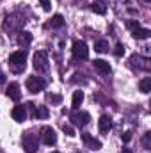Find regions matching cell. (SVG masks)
<instances>
[{
  "label": "cell",
  "instance_id": "obj_23",
  "mask_svg": "<svg viewBox=\"0 0 151 153\" xmlns=\"http://www.w3.org/2000/svg\"><path fill=\"white\" fill-rule=\"evenodd\" d=\"M114 53H115V57H121V55H124V46H123L121 43H117V45H115V50H114Z\"/></svg>",
  "mask_w": 151,
  "mask_h": 153
},
{
  "label": "cell",
  "instance_id": "obj_8",
  "mask_svg": "<svg viewBox=\"0 0 151 153\" xmlns=\"http://www.w3.org/2000/svg\"><path fill=\"white\" fill-rule=\"evenodd\" d=\"M89 119H91V116H89V112H84V111H75L73 114H71V121H73V125L75 126H85L87 123H89Z\"/></svg>",
  "mask_w": 151,
  "mask_h": 153
},
{
  "label": "cell",
  "instance_id": "obj_28",
  "mask_svg": "<svg viewBox=\"0 0 151 153\" xmlns=\"http://www.w3.org/2000/svg\"><path fill=\"white\" fill-rule=\"evenodd\" d=\"M64 132H66L70 137H73V135H75V130H73L71 126H68V125H64Z\"/></svg>",
  "mask_w": 151,
  "mask_h": 153
},
{
  "label": "cell",
  "instance_id": "obj_26",
  "mask_svg": "<svg viewBox=\"0 0 151 153\" xmlns=\"http://www.w3.org/2000/svg\"><path fill=\"white\" fill-rule=\"evenodd\" d=\"M48 102H52V103H59V102H61V96H59V94H48Z\"/></svg>",
  "mask_w": 151,
  "mask_h": 153
},
{
  "label": "cell",
  "instance_id": "obj_31",
  "mask_svg": "<svg viewBox=\"0 0 151 153\" xmlns=\"http://www.w3.org/2000/svg\"><path fill=\"white\" fill-rule=\"evenodd\" d=\"M52 153H59V152H52Z\"/></svg>",
  "mask_w": 151,
  "mask_h": 153
},
{
  "label": "cell",
  "instance_id": "obj_25",
  "mask_svg": "<svg viewBox=\"0 0 151 153\" xmlns=\"http://www.w3.org/2000/svg\"><path fill=\"white\" fill-rule=\"evenodd\" d=\"M39 2H41V5H43L44 11H52V2L50 0H39Z\"/></svg>",
  "mask_w": 151,
  "mask_h": 153
},
{
  "label": "cell",
  "instance_id": "obj_14",
  "mask_svg": "<svg viewBox=\"0 0 151 153\" xmlns=\"http://www.w3.org/2000/svg\"><path fill=\"white\" fill-rule=\"evenodd\" d=\"M7 96H9L11 100H14V102H18V100H20L21 93H20V85H18L16 82L9 84V87H7Z\"/></svg>",
  "mask_w": 151,
  "mask_h": 153
},
{
  "label": "cell",
  "instance_id": "obj_5",
  "mask_svg": "<svg viewBox=\"0 0 151 153\" xmlns=\"http://www.w3.org/2000/svg\"><path fill=\"white\" fill-rule=\"evenodd\" d=\"M71 52H73V57L75 59H80V61H84V59L89 57V48H87V45L84 41H75Z\"/></svg>",
  "mask_w": 151,
  "mask_h": 153
},
{
  "label": "cell",
  "instance_id": "obj_20",
  "mask_svg": "<svg viewBox=\"0 0 151 153\" xmlns=\"http://www.w3.org/2000/svg\"><path fill=\"white\" fill-rule=\"evenodd\" d=\"M139 89H141L142 93H146V94L150 93L151 91V78L150 76H146V78H142V80L139 82Z\"/></svg>",
  "mask_w": 151,
  "mask_h": 153
},
{
  "label": "cell",
  "instance_id": "obj_19",
  "mask_svg": "<svg viewBox=\"0 0 151 153\" xmlns=\"http://www.w3.org/2000/svg\"><path fill=\"white\" fill-rule=\"evenodd\" d=\"M94 50L100 52V53H105V52H109V43L105 39H100V41L94 43Z\"/></svg>",
  "mask_w": 151,
  "mask_h": 153
},
{
  "label": "cell",
  "instance_id": "obj_16",
  "mask_svg": "<svg viewBox=\"0 0 151 153\" xmlns=\"http://www.w3.org/2000/svg\"><path fill=\"white\" fill-rule=\"evenodd\" d=\"M30 41H32V34L30 32H20V36H18V45L20 46H29L30 45Z\"/></svg>",
  "mask_w": 151,
  "mask_h": 153
},
{
  "label": "cell",
  "instance_id": "obj_29",
  "mask_svg": "<svg viewBox=\"0 0 151 153\" xmlns=\"http://www.w3.org/2000/svg\"><path fill=\"white\" fill-rule=\"evenodd\" d=\"M4 82H5V75L0 71V84H4Z\"/></svg>",
  "mask_w": 151,
  "mask_h": 153
},
{
  "label": "cell",
  "instance_id": "obj_21",
  "mask_svg": "<svg viewBox=\"0 0 151 153\" xmlns=\"http://www.w3.org/2000/svg\"><path fill=\"white\" fill-rule=\"evenodd\" d=\"M34 117L38 119H46L48 117V109L44 105H39L38 109H34Z\"/></svg>",
  "mask_w": 151,
  "mask_h": 153
},
{
  "label": "cell",
  "instance_id": "obj_17",
  "mask_svg": "<svg viewBox=\"0 0 151 153\" xmlns=\"http://www.w3.org/2000/svg\"><path fill=\"white\" fill-rule=\"evenodd\" d=\"M82 102H84V91H75L73 93V100H71V107L76 111Z\"/></svg>",
  "mask_w": 151,
  "mask_h": 153
},
{
  "label": "cell",
  "instance_id": "obj_11",
  "mask_svg": "<svg viewBox=\"0 0 151 153\" xmlns=\"http://www.w3.org/2000/svg\"><path fill=\"white\" fill-rule=\"evenodd\" d=\"M13 119L14 121H18V123H23L25 119H27V109L23 107V105H16L14 109H13Z\"/></svg>",
  "mask_w": 151,
  "mask_h": 153
},
{
  "label": "cell",
  "instance_id": "obj_30",
  "mask_svg": "<svg viewBox=\"0 0 151 153\" xmlns=\"http://www.w3.org/2000/svg\"><path fill=\"white\" fill-rule=\"evenodd\" d=\"M144 2H151V0H144Z\"/></svg>",
  "mask_w": 151,
  "mask_h": 153
},
{
  "label": "cell",
  "instance_id": "obj_2",
  "mask_svg": "<svg viewBox=\"0 0 151 153\" xmlns=\"http://www.w3.org/2000/svg\"><path fill=\"white\" fill-rule=\"evenodd\" d=\"M34 70L38 73H46L50 70V61H48V53L44 50H39L34 53Z\"/></svg>",
  "mask_w": 151,
  "mask_h": 153
},
{
  "label": "cell",
  "instance_id": "obj_10",
  "mask_svg": "<svg viewBox=\"0 0 151 153\" xmlns=\"http://www.w3.org/2000/svg\"><path fill=\"white\" fill-rule=\"evenodd\" d=\"M130 62H132V66H133V68L150 70V61H148V59H142V57H141V55H137V53H133V55L130 57Z\"/></svg>",
  "mask_w": 151,
  "mask_h": 153
},
{
  "label": "cell",
  "instance_id": "obj_24",
  "mask_svg": "<svg viewBox=\"0 0 151 153\" xmlns=\"http://www.w3.org/2000/svg\"><path fill=\"white\" fill-rule=\"evenodd\" d=\"M142 144H144V148H146V150H150V148H151V134H146V135H144Z\"/></svg>",
  "mask_w": 151,
  "mask_h": 153
},
{
  "label": "cell",
  "instance_id": "obj_18",
  "mask_svg": "<svg viewBox=\"0 0 151 153\" xmlns=\"http://www.w3.org/2000/svg\"><path fill=\"white\" fill-rule=\"evenodd\" d=\"M91 9H93L96 14H105V13H107V7H105V4H103V2H100V0H98V2H93Z\"/></svg>",
  "mask_w": 151,
  "mask_h": 153
},
{
  "label": "cell",
  "instance_id": "obj_12",
  "mask_svg": "<svg viewBox=\"0 0 151 153\" xmlns=\"http://www.w3.org/2000/svg\"><path fill=\"white\" fill-rule=\"evenodd\" d=\"M93 66H94V70H98L100 73H103V75H109L110 73V64L107 62V61H103V59H96V61H93Z\"/></svg>",
  "mask_w": 151,
  "mask_h": 153
},
{
  "label": "cell",
  "instance_id": "obj_22",
  "mask_svg": "<svg viewBox=\"0 0 151 153\" xmlns=\"http://www.w3.org/2000/svg\"><path fill=\"white\" fill-rule=\"evenodd\" d=\"M50 23H52V27H53V29H61V27L64 25V18H62L61 14H55V16L52 18V22H50Z\"/></svg>",
  "mask_w": 151,
  "mask_h": 153
},
{
  "label": "cell",
  "instance_id": "obj_13",
  "mask_svg": "<svg viewBox=\"0 0 151 153\" xmlns=\"http://www.w3.org/2000/svg\"><path fill=\"white\" fill-rule=\"evenodd\" d=\"M98 128H100L101 134H109V130L112 128V121H110V117H109V116H101V117L98 119Z\"/></svg>",
  "mask_w": 151,
  "mask_h": 153
},
{
  "label": "cell",
  "instance_id": "obj_4",
  "mask_svg": "<svg viewBox=\"0 0 151 153\" xmlns=\"http://www.w3.org/2000/svg\"><path fill=\"white\" fill-rule=\"evenodd\" d=\"M23 22H25V20H23L20 14H11V16L5 18L4 29H5V30H11V32H13V30H18V29L23 25Z\"/></svg>",
  "mask_w": 151,
  "mask_h": 153
},
{
  "label": "cell",
  "instance_id": "obj_9",
  "mask_svg": "<svg viewBox=\"0 0 151 153\" xmlns=\"http://www.w3.org/2000/svg\"><path fill=\"white\" fill-rule=\"evenodd\" d=\"M82 141H84L85 146H87L89 150H93V152H98V150L101 148V143H100L98 139H94L93 135H89V134H82Z\"/></svg>",
  "mask_w": 151,
  "mask_h": 153
},
{
  "label": "cell",
  "instance_id": "obj_6",
  "mask_svg": "<svg viewBox=\"0 0 151 153\" xmlns=\"http://www.w3.org/2000/svg\"><path fill=\"white\" fill-rule=\"evenodd\" d=\"M25 85H27V89H29L30 93H39V91L44 89L46 82H44L41 76H29L27 82H25Z\"/></svg>",
  "mask_w": 151,
  "mask_h": 153
},
{
  "label": "cell",
  "instance_id": "obj_1",
  "mask_svg": "<svg viewBox=\"0 0 151 153\" xmlns=\"http://www.w3.org/2000/svg\"><path fill=\"white\" fill-rule=\"evenodd\" d=\"M25 62H27V52L25 50H18V52L9 55V66L14 73H21L25 70Z\"/></svg>",
  "mask_w": 151,
  "mask_h": 153
},
{
  "label": "cell",
  "instance_id": "obj_27",
  "mask_svg": "<svg viewBox=\"0 0 151 153\" xmlns=\"http://www.w3.org/2000/svg\"><path fill=\"white\" fill-rule=\"evenodd\" d=\"M121 139H123V143H130V139H132V132H124V134L121 135Z\"/></svg>",
  "mask_w": 151,
  "mask_h": 153
},
{
  "label": "cell",
  "instance_id": "obj_7",
  "mask_svg": "<svg viewBox=\"0 0 151 153\" xmlns=\"http://www.w3.org/2000/svg\"><path fill=\"white\" fill-rule=\"evenodd\" d=\"M41 139L46 146H53L57 143V134L52 126H43L41 128Z\"/></svg>",
  "mask_w": 151,
  "mask_h": 153
},
{
  "label": "cell",
  "instance_id": "obj_15",
  "mask_svg": "<svg viewBox=\"0 0 151 153\" xmlns=\"http://www.w3.org/2000/svg\"><path fill=\"white\" fill-rule=\"evenodd\" d=\"M150 34H151L150 29H142V27H139V25L133 27V38L135 39H148Z\"/></svg>",
  "mask_w": 151,
  "mask_h": 153
},
{
  "label": "cell",
  "instance_id": "obj_3",
  "mask_svg": "<svg viewBox=\"0 0 151 153\" xmlns=\"http://www.w3.org/2000/svg\"><path fill=\"white\" fill-rule=\"evenodd\" d=\"M21 144H23V150L27 153H36L39 148L38 143V135L34 132H27L23 137H21Z\"/></svg>",
  "mask_w": 151,
  "mask_h": 153
}]
</instances>
